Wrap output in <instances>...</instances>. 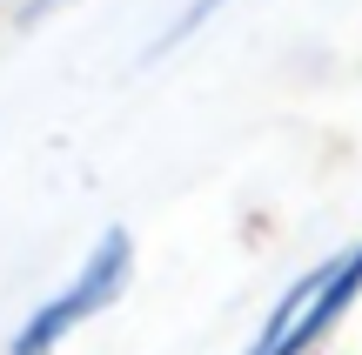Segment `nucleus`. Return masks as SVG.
Returning <instances> with one entry per match:
<instances>
[{"instance_id":"nucleus-1","label":"nucleus","mask_w":362,"mask_h":355,"mask_svg":"<svg viewBox=\"0 0 362 355\" xmlns=\"http://www.w3.org/2000/svg\"><path fill=\"white\" fill-rule=\"evenodd\" d=\"M356 295H362V241H356L349 255H336V262H322L315 275H302L296 289L282 295V308L269 315V329L255 335L248 355H302L329 322L342 315V308L356 302Z\"/></svg>"},{"instance_id":"nucleus-2","label":"nucleus","mask_w":362,"mask_h":355,"mask_svg":"<svg viewBox=\"0 0 362 355\" xmlns=\"http://www.w3.org/2000/svg\"><path fill=\"white\" fill-rule=\"evenodd\" d=\"M128 268H134V241H128V228H107L101 248H94V262L81 268L74 289H61L47 308H34V315H27V329L13 335V355H47L67 329H74V322H88L94 308L115 302L121 282H128Z\"/></svg>"},{"instance_id":"nucleus-3","label":"nucleus","mask_w":362,"mask_h":355,"mask_svg":"<svg viewBox=\"0 0 362 355\" xmlns=\"http://www.w3.org/2000/svg\"><path fill=\"white\" fill-rule=\"evenodd\" d=\"M215 7H221V0H194V7H188V13H181V20L168 27V40H181V34H194V27H202V20H208V13H215Z\"/></svg>"},{"instance_id":"nucleus-4","label":"nucleus","mask_w":362,"mask_h":355,"mask_svg":"<svg viewBox=\"0 0 362 355\" xmlns=\"http://www.w3.org/2000/svg\"><path fill=\"white\" fill-rule=\"evenodd\" d=\"M34 7H54V0H34Z\"/></svg>"}]
</instances>
